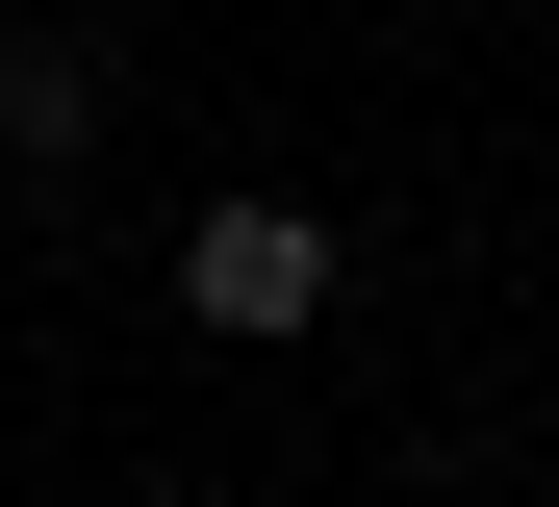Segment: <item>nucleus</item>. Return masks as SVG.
Returning a JSON list of instances; mask_svg holds the SVG:
<instances>
[{
    "instance_id": "obj_1",
    "label": "nucleus",
    "mask_w": 559,
    "mask_h": 507,
    "mask_svg": "<svg viewBox=\"0 0 559 507\" xmlns=\"http://www.w3.org/2000/svg\"><path fill=\"white\" fill-rule=\"evenodd\" d=\"M178 304H204L229 355H280V330H331V203H280V178H229L204 229H178Z\"/></svg>"
},
{
    "instance_id": "obj_2",
    "label": "nucleus",
    "mask_w": 559,
    "mask_h": 507,
    "mask_svg": "<svg viewBox=\"0 0 559 507\" xmlns=\"http://www.w3.org/2000/svg\"><path fill=\"white\" fill-rule=\"evenodd\" d=\"M103 128V51H51V26H0V153H76Z\"/></svg>"
}]
</instances>
